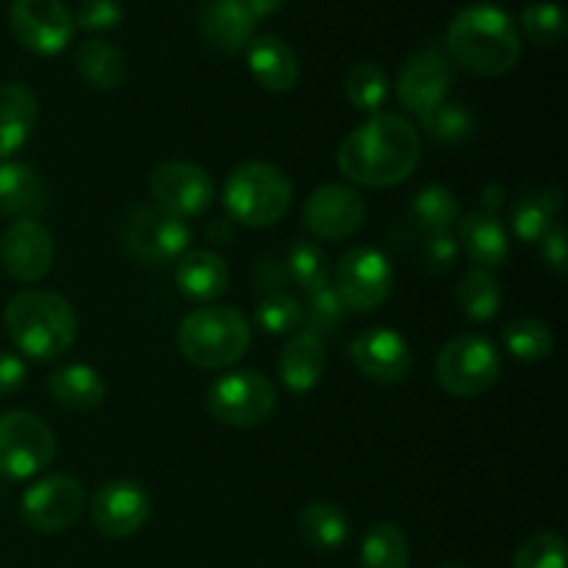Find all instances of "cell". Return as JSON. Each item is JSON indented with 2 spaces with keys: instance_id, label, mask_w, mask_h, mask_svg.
Returning a JSON list of instances; mask_svg holds the SVG:
<instances>
[{
  "instance_id": "obj_11",
  "label": "cell",
  "mask_w": 568,
  "mask_h": 568,
  "mask_svg": "<svg viewBox=\"0 0 568 568\" xmlns=\"http://www.w3.org/2000/svg\"><path fill=\"white\" fill-rule=\"evenodd\" d=\"M9 26L17 42L37 55H55L75 37V20L61 0H11Z\"/></svg>"
},
{
  "instance_id": "obj_15",
  "label": "cell",
  "mask_w": 568,
  "mask_h": 568,
  "mask_svg": "<svg viewBox=\"0 0 568 568\" xmlns=\"http://www.w3.org/2000/svg\"><path fill=\"white\" fill-rule=\"evenodd\" d=\"M449 87H453V70H449L447 55L433 48L416 50L397 72L399 103L416 116H425L427 111L442 105Z\"/></svg>"
},
{
  "instance_id": "obj_27",
  "label": "cell",
  "mask_w": 568,
  "mask_h": 568,
  "mask_svg": "<svg viewBox=\"0 0 568 568\" xmlns=\"http://www.w3.org/2000/svg\"><path fill=\"white\" fill-rule=\"evenodd\" d=\"M297 530L303 541L316 552H336L349 538V519L338 505L311 503L297 516Z\"/></svg>"
},
{
  "instance_id": "obj_23",
  "label": "cell",
  "mask_w": 568,
  "mask_h": 568,
  "mask_svg": "<svg viewBox=\"0 0 568 568\" xmlns=\"http://www.w3.org/2000/svg\"><path fill=\"white\" fill-rule=\"evenodd\" d=\"M281 381L288 392L305 394L325 375V342L308 331H297L281 349L277 358Z\"/></svg>"
},
{
  "instance_id": "obj_22",
  "label": "cell",
  "mask_w": 568,
  "mask_h": 568,
  "mask_svg": "<svg viewBox=\"0 0 568 568\" xmlns=\"http://www.w3.org/2000/svg\"><path fill=\"white\" fill-rule=\"evenodd\" d=\"M247 64L266 92H292L300 81V61L281 37H255L247 44Z\"/></svg>"
},
{
  "instance_id": "obj_12",
  "label": "cell",
  "mask_w": 568,
  "mask_h": 568,
  "mask_svg": "<svg viewBox=\"0 0 568 568\" xmlns=\"http://www.w3.org/2000/svg\"><path fill=\"white\" fill-rule=\"evenodd\" d=\"M87 508V491L70 475H53L33 483L22 494V521L37 532H64L81 519Z\"/></svg>"
},
{
  "instance_id": "obj_29",
  "label": "cell",
  "mask_w": 568,
  "mask_h": 568,
  "mask_svg": "<svg viewBox=\"0 0 568 568\" xmlns=\"http://www.w3.org/2000/svg\"><path fill=\"white\" fill-rule=\"evenodd\" d=\"M560 209H564V194L555 186L541 194H521L514 205V216H510L516 239L527 244L541 242L552 222H558Z\"/></svg>"
},
{
  "instance_id": "obj_10",
  "label": "cell",
  "mask_w": 568,
  "mask_h": 568,
  "mask_svg": "<svg viewBox=\"0 0 568 568\" xmlns=\"http://www.w3.org/2000/svg\"><path fill=\"white\" fill-rule=\"evenodd\" d=\"M392 261L377 247H353L338 261L333 288L342 297L344 308L355 311V314H369V311L381 308L392 297Z\"/></svg>"
},
{
  "instance_id": "obj_6",
  "label": "cell",
  "mask_w": 568,
  "mask_h": 568,
  "mask_svg": "<svg viewBox=\"0 0 568 568\" xmlns=\"http://www.w3.org/2000/svg\"><path fill=\"white\" fill-rule=\"evenodd\" d=\"M503 358L491 338L460 333L449 338L436 358V377L453 397H480L499 381Z\"/></svg>"
},
{
  "instance_id": "obj_31",
  "label": "cell",
  "mask_w": 568,
  "mask_h": 568,
  "mask_svg": "<svg viewBox=\"0 0 568 568\" xmlns=\"http://www.w3.org/2000/svg\"><path fill=\"white\" fill-rule=\"evenodd\" d=\"M410 216H414L416 227L425 233H449L460 222V203L447 186H430L419 189L410 203Z\"/></svg>"
},
{
  "instance_id": "obj_1",
  "label": "cell",
  "mask_w": 568,
  "mask_h": 568,
  "mask_svg": "<svg viewBox=\"0 0 568 568\" xmlns=\"http://www.w3.org/2000/svg\"><path fill=\"white\" fill-rule=\"evenodd\" d=\"M419 155L422 144L414 125L399 114L377 111L344 139L336 161L347 181L388 189L414 175Z\"/></svg>"
},
{
  "instance_id": "obj_13",
  "label": "cell",
  "mask_w": 568,
  "mask_h": 568,
  "mask_svg": "<svg viewBox=\"0 0 568 568\" xmlns=\"http://www.w3.org/2000/svg\"><path fill=\"white\" fill-rule=\"evenodd\" d=\"M150 194L155 205L181 220L203 216L214 203V181L209 172L189 161H164L150 172Z\"/></svg>"
},
{
  "instance_id": "obj_4",
  "label": "cell",
  "mask_w": 568,
  "mask_h": 568,
  "mask_svg": "<svg viewBox=\"0 0 568 568\" xmlns=\"http://www.w3.org/2000/svg\"><path fill=\"white\" fill-rule=\"evenodd\" d=\"M250 322L231 305H205L183 316L178 327V349L200 369H225L239 364L250 349Z\"/></svg>"
},
{
  "instance_id": "obj_36",
  "label": "cell",
  "mask_w": 568,
  "mask_h": 568,
  "mask_svg": "<svg viewBox=\"0 0 568 568\" xmlns=\"http://www.w3.org/2000/svg\"><path fill=\"white\" fill-rule=\"evenodd\" d=\"M255 322L270 336H288L303 327V303L288 292L266 294L255 308Z\"/></svg>"
},
{
  "instance_id": "obj_44",
  "label": "cell",
  "mask_w": 568,
  "mask_h": 568,
  "mask_svg": "<svg viewBox=\"0 0 568 568\" xmlns=\"http://www.w3.org/2000/svg\"><path fill=\"white\" fill-rule=\"evenodd\" d=\"M288 283H292V277H288L286 261L275 258V255H264V258L255 264V288H261V292H286Z\"/></svg>"
},
{
  "instance_id": "obj_21",
  "label": "cell",
  "mask_w": 568,
  "mask_h": 568,
  "mask_svg": "<svg viewBox=\"0 0 568 568\" xmlns=\"http://www.w3.org/2000/svg\"><path fill=\"white\" fill-rule=\"evenodd\" d=\"M175 283L181 294L194 303H214L227 292L231 270L214 250H186L175 261Z\"/></svg>"
},
{
  "instance_id": "obj_28",
  "label": "cell",
  "mask_w": 568,
  "mask_h": 568,
  "mask_svg": "<svg viewBox=\"0 0 568 568\" xmlns=\"http://www.w3.org/2000/svg\"><path fill=\"white\" fill-rule=\"evenodd\" d=\"M75 67L83 81L92 89H100V92H111L128 75L125 55L111 42H103V39H87V42H81V48L75 50Z\"/></svg>"
},
{
  "instance_id": "obj_18",
  "label": "cell",
  "mask_w": 568,
  "mask_h": 568,
  "mask_svg": "<svg viewBox=\"0 0 568 568\" xmlns=\"http://www.w3.org/2000/svg\"><path fill=\"white\" fill-rule=\"evenodd\" d=\"M349 358L361 375L383 386L403 383L414 364L408 342L392 327H372L355 336V342L349 344Z\"/></svg>"
},
{
  "instance_id": "obj_35",
  "label": "cell",
  "mask_w": 568,
  "mask_h": 568,
  "mask_svg": "<svg viewBox=\"0 0 568 568\" xmlns=\"http://www.w3.org/2000/svg\"><path fill=\"white\" fill-rule=\"evenodd\" d=\"M286 270L294 286L305 292H316L331 283V261L325 250L316 247L314 242H294L286 255Z\"/></svg>"
},
{
  "instance_id": "obj_48",
  "label": "cell",
  "mask_w": 568,
  "mask_h": 568,
  "mask_svg": "<svg viewBox=\"0 0 568 568\" xmlns=\"http://www.w3.org/2000/svg\"><path fill=\"white\" fill-rule=\"evenodd\" d=\"M442 568H466V566H453V564H449V566H442Z\"/></svg>"
},
{
  "instance_id": "obj_42",
  "label": "cell",
  "mask_w": 568,
  "mask_h": 568,
  "mask_svg": "<svg viewBox=\"0 0 568 568\" xmlns=\"http://www.w3.org/2000/svg\"><path fill=\"white\" fill-rule=\"evenodd\" d=\"M458 239L453 233H427L422 244V261L430 272H447L458 258Z\"/></svg>"
},
{
  "instance_id": "obj_7",
  "label": "cell",
  "mask_w": 568,
  "mask_h": 568,
  "mask_svg": "<svg viewBox=\"0 0 568 568\" xmlns=\"http://www.w3.org/2000/svg\"><path fill=\"white\" fill-rule=\"evenodd\" d=\"M120 236L125 253L148 266L172 264L192 250V227L186 220L159 205H136L122 222Z\"/></svg>"
},
{
  "instance_id": "obj_8",
  "label": "cell",
  "mask_w": 568,
  "mask_h": 568,
  "mask_svg": "<svg viewBox=\"0 0 568 568\" xmlns=\"http://www.w3.org/2000/svg\"><path fill=\"white\" fill-rule=\"evenodd\" d=\"M209 414L227 427H258L277 405L275 383L253 369L227 372L209 386Z\"/></svg>"
},
{
  "instance_id": "obj_38",
  "label": "cell",
  "mask_w": 568,
  "mask_h": 568,
  "mask_svg": "<svg viewBox=\"0 0 568 568\" xmlns=\"http://www.w3.org/2000/svg\"><path fill=\"white\" fill-rule=\"evenodd\" d=\"M344 303L338 297L336 288L327 283V286L316 288V292H308V300L303 305V325L305 331L314 333V336H331V333L338 331L344 320Z\"/></svg>"
},
{
  "instance_id": "obj_19",
  "label": "cell",
  "mask_w": 568,
  "mask_h": 568,
  "mask_svg": "<svg viewBox=\"0 0 568 568\" xmlns=\"http://www.w3.org/2000/svg\"><path fill=\"white\" fill-rule=\"evenodd\" d=\"M197 26L205 44L222 55L242 53L255 39V20L242 0H203Z\"/></svg>"
},
{
  "instance_id": "obj_43",
  "label": "cell",
  "mask_w": 568,
  "mask_h": 568,
  "mask_svg": "<svg viewBox=\"0 0 568 568\" xmlns=\"http://www.w3.org/2000/svg\"><path fill=\"white\" fill-rule=\"evenodd\" d=\"M538 247H541V255H544V261H547L549 270H552L558 277H564L566 261H568V233H566L564 222L560 220L552 222V227L544 233V239L538 242Z\"/></svg>"
},
{
  "instance_id": "obj_25",
  "label": "cell",
  "mask_w": 568,
  "mask_h": 568,
  "mask_svg": "<svg viewBox=\"0 0 568 568\" xmlns=\"http://www.w3.org/2000/svg\"><path fill=\"white\" fill-rule=\"evenodd\" d=\"M39 100L22 83L0 87V161L22 148L37 128Z\"/></svg>"
},
{
  "instance_id": "obj_17",
  "label": "cell",
  "mask_w": 568,
  "mask_h": 568,
  "mask_svg": "<svg viewBox=\"0 0 568 568\" xmlns=\"http://www.w3.org/2000/svg\"><path fill=\"white\" fill-rule=\"evenodd\" d=\"M92 525L109 538H128L150 519V494L133 480H111L89 505Z\"/></svg>"
},
{
  "instance_id": "obj_47",
  "label": "cell",
  "mask_w": 568,
  "mask_h": 568,
  "mask_svg": "<svg viewBox=\"0 0 568 568\" xmlns=\"http://www.w3.org/2000/svg\"><path fill=\"white\" fill-rule=\"evenodd\" d=\"M505 205V186L503 183H491V186H486V192H483V209H486V214L497 216V211Z\"/></svg>"
},
{
  "instance_id": "obj_40",
  "label": "cell",
  "mask_w": 568,
  "mask_h": 568,
  "mask_svg": "<svg viewBox=\"0 0 568 568\" xmlns=\"http://www.w3.org/2000/svg\"><path fill=\"white\" fill-rule=\"evenodd\" d=\"M514 568H566V541L558 532H536L519 547Z\"/></svg>"
},
{
  "instance_id": "obj_32",
  "label": "cell",
  "mask_w": 568,
  "mask_h": 568,
  "mask_svg": "<svg viewBox=\"0 0 568 568\" xmlns=\"http://www.w3.org/2000/svg\"><path fill=\"white\" fill-rule=\"evenodd\" d=\"M410 549L403 530L392 521H381L366 532L361 544V568H408Z\"/></svg>"
},
{
  "instance_id": "obj_45",
  "label": "cell",
  "mask_w": 568,
  "mask_h": 568,
  "mask_svg": "<svg viewBox=\"0 0 568 568\" xmlns=\"http://www.w3.org/2000/svg\"><path fill=\"white\" fill-rule=\"evenodd\" d=\"M26 377V364H22L14 353L0 349V397H9V394L20 392Z\"/></svg>"
},
{
  "instance_id": "obj_2",
  "label": "cell",
  "mask_w": 568,
  "mask_h": 568,
  "mask_svg": "<svg viewBox=\"0 0 568 568\" xmlns=\"http://www.w3.org/2000/svg\"><path fill=\"white\" fill-rule=\"evenodd\" d=\"M447 50L469 75L497 78L521 59V33L514 17L494 3H471L449 20Z\"/></svg>"
},
{
  "instance_id": "obj_14",
  "label": "cell",
  "mask_w": 568,
  "mask_h": 568,
  "mask_svg": "<svg viewBox=\"0 0 568 568\" xmlns=\"http://www.w3.org/2000/svg\"><path fill=\"white\" fill-rule=\"evenodd\" d=\"M366 220V200L342 183H325L314 189L303 205V225L311 236L325 242H342L355 236Z\"/></svg>"
},
{
  "instance_id": "obj_39",
  "label": "cell",
  "mask_w": 568,
  "mask_h": 568,
  "mask_svg": "<svg viewBox=\"0 0 568 568\" xmlns=\"http://www.w3.org/2000/svg\"><path fill=\"white\" fill-rule=\"evenodd\" d=\"M419 120L427 136L444 144L464 142L471 131V114L464 103H447V100H444L442 105L427 111V114L419 116Z\"/></svg>"
},
{
  "instance_id": "obj_46",
  "label": "cell",
  "mask_w": 568,
  "mask_h": 568,
  "mask_svg": "<svg viewBox=\"0 0 568 568\" xmlns=\"http://www.w3.org/2000/svg\"><path fill=\"white\" fill-rule=\"evenodd\" d=\"M244 6H247V11L253 14L255 22L261 20H270L272 14H277V11L286 6V0H242Z\"/></svg>"
},
{
  "instance_id": "obj_37",
  "label": "cell",
  "mask_w": 568,
  "mask_h": 568,
  "mask_svg": "<svg viewBox=\"0 0 568 568\" xmlns=\"http://www.w3.org/2000/svg\"><path fill=\"white\" fill-rule=\"evenodd\" d=\"M521 31L536 44H558L566 37L564 9L552 0H536L521 9Z\"/></svg>"
},
{
  "instance_id": "obj_9",
  "label": "cell",
  "mask_w": 568,
  "mask_h": 568,
  "mask_svg": "<svg viewBox=\"0 0 568 568\" xmlns=\"http://www.w3.org/2000/svg\"><path fill=\"white\" fill-rule=\"evenodd\" d=\"M55 455V436L48 422L28 410L0 414V477L28 480L48 469Z\"/></svg>"
},
{
  "instance_id": "obj_34",
  "label": "cell",
  "mask_w": 568,
  "mask_h": 568,
  "mask_svg": "<svg viewBox=\"0 0 568 568\" xmlns=\"http://www.w3.org/2000/svg\"><path fill=\"white\" fill-rule=\"evenodd\" d=\"M344 92H347V100L355 109L366 111V114H377L388 100L386 70L372 64V61H361L344 78Z\"/></svg>"
},
{
  "instance_id": "obj_20",
  "label": "cell",
  "mask_w": 568,
  "mask_h": 568,
  "mask_svg": "<svg viewBox=\"0 0 568 568\" xmlns=\"http://www.w3.org/2000/svg\"><path fill=\"white\" fill-rule=\"evenodd\" d=\"M48 183L33 166L20 161L0 164V216L11 222L39 220L48 209Z\"/></svg>"
},
{
  "instance_id": "obj_26",
  "label": "cell",
  "mask_w": 568,
  "mask_h": 568,
  "mask_svg": "<svg viewBox=\"0 0 568 568\" xmlns=\"http://www.w3.org/2000/svg\"><path fill=\"white\" fill-rule=\"evenodd\" d=\"M48 392L55 405L67 410H92L105 399V383L98 369L87 364H67L48 381Z\"/></svg>"
},
{
  "instance_id": "obj_33",
  "label": "cell",
  "mask_w": 568,
  "mask_h": 568,
  "mask_svg": "<svg viewBox=\"0 0 568 568\" xmlns=\"http://www.w3.org/2000/svg\"><path fill=\"white\" fill-rule=\"evenodd\" d=\"M503 342L505 349L525 364L549 358L555 347L552 331L538 320H510L503 331Z\"/></svg>"
},
{
  "instance_id": "obj_5",
  "label": "cell",
  "mask_w": 568,
  "mask_h": 568,
  "mask_svg": "<svg viewBox=\"0 0 568 568\" xmlns=\"http://www.w3.org/2000/svg\"><path fill=\"white\" fill-rule=\"evenodd\" d=\"M227 216L239 225L270 227L292 209V181L286 172L266 161L236 166L225 183Z\"/></svg>"
},
{
  "instance_id": "obj_41",
  "label": "cell",
  "mask_w": 568,
  "mask_h": 568,
  "mask_svg": "<svg viewBox=\"0 0 568 568\" xmlns=\"http://www.w3.org/2000/svg\"><path fill=\"white\" fill-rule=\"evenodd\" d=\"M122 14L125 11H122L120 0H83L72 20L83 31H109V28L120 26Z\"/></svg>"
},
{
  "instance_id": "obj_3",
  "label": "cell",
  "mask_w": 568,
  "mask_h": 568,
  "mask_svg": "<svg viewBox=\"0 0 568 568\" xmlns=\"http://www.w3.org/2000/svg\"><path fill=\"white\" fill-rule=\"evenodd\" d=\"M3 325L20 353L53 361L75 344L78 316L70 300L50 288H22L6 303Z\"/></svg>"
},
{
  "instance_id": "obj_16",
  "label": "cell",
  "mask_w": 568,
  "mask_h": 568,
  "mask_svg": "<svg viewBox=\"0 0 568 568\" xmlns=\"http://www.w3.org/2000/svg\"><path fill=\"white\" fill-rule=\"evenodd\" d=\"M55 242L39 220L11 222L0 236V264L14 281L37 283L53 270Z\"/></svg>"
},
{
  "instance_id": "obj_30",
  "label": "cell",
  "mask_w": 568,
  "mask_h": 568,
  "mask_svg": "<svg viewBox=\"0 0 568 568\" xmlns=\"http://www.w3.org/2000/svg\"><path fill=\"white\" fill-rule=\"evenodd\" d=\"M455 303L458 308L469 316L471 322H488L499 314V305H503V288H499L497 277L488 270H475L466 272L458 283V292H455Z\"/></svg>"
},
{
  "instance_id": "obj_24",
  "label": "cell",
  "mask_w": 568,
  "mask_h": 568,
  "mask_svg": "<svg viewBox=\"0 0 568 568\" xmlns=\"http://www.w3.org/2000/svg\"><path fill=\"white\" fill-rule=\"evenodd\" d=\"M458 247L475 261L480 270H497L508 261L510 242L503 222L486 211H471L458 225Z\"/></svg>"
}]
</instances>
